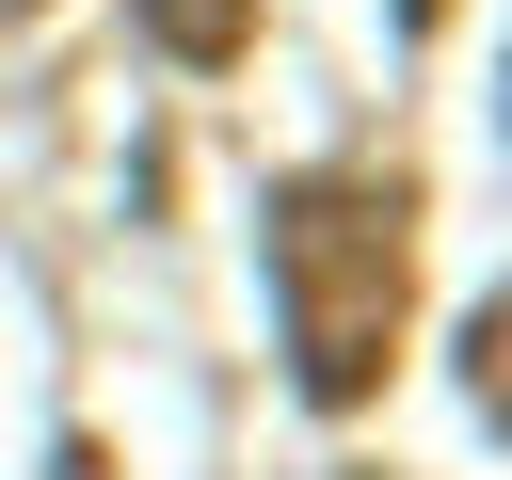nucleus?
<instances>
[{"label":"nucleus","mask_w":512,"mask_h":480,"mask_svg":"<svg viewBox=\"0 0 512 480\" xmlns=\"http://www.w3.org/2000/svg\"><path fill=\"white\" fill-rule=\"evenodd\" d=\"M400 304H416V176L336 160L272 192V320H288V384L320 416H352L400 368Z\"/></svg>","instance_id":"f257e3e1"},{"label":"nucleus","mask_w":512,"mask_h":480,"mask_svg":"<svg viewBox=\"0 0 512 480\" xmlns=\"http://www.w3.org/2000/svg\"><path fill=\"white\" fill-rule=\"evenodd\" d=\"M144 32H160L176 64H240V48H256V0H144Z\"/></svg>","instance_id":"f03ea898"},{"label":"nucleus","mask_w":512,"mask_h":480,"mask_svg":"<svg viewBox=\"0 0 512 480\" xmlns=\"http://www.w3.org/2000/svg\"><path fill=\"white\" fill-rule=\"evenodd\" d=\"M16 16H32V0H16Z\"/></svg>","instance_id":"7ed1b4c3"}]
</instances>
